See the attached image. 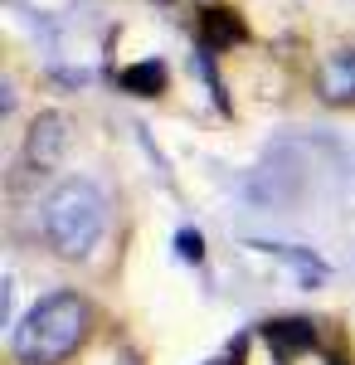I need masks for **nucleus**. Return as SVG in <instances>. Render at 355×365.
Listing matches in <instances>:
<instances>
[{"label": "nucleus", "mask_w": 355, "mask_h": 365, "mask_svg": "<svg viewBox=\"0 0 355 365\" xmlns=\"http://www.w3.org/2000/svg\"><path fill=\"white\" fill-rule=\"evenodd\" d=\"M98 331V307L83 287L34 297L10 331V365H68Z\"/></svg>", "instance_id": "f257e3e1"}, {"label": "nucleus", "mask_w": 355, "mask_h": 365, "mask_svg": "<svg viewBox=\"0 0 355 365\" xmlns=\"http://www.w3.org/2000/svg\"><path fill=\"white\" fill-rule=\"evenodd\" d=\"M108 195L88 175H63L34 200V229L49 258L58 263H88L108 239Z\"/></svg>", "instance_id": "f03ea898"}, {"label": "nucleus", "mask_w": 355, "mask_h": 365, "mask_svg": "<svg viewBox=\"0 0 355 365\" xmlns=\"http://www.w3.org/2000/svg\"><path fill=\"white\" fill-rule=\"evenodd\" d=\"M68 146H73V122H68V113H58V108L34 113L29 127H25V141H20V166H15L20 180H49L63 166Z\"/></svg>", "instance_id": "7ed1b4c3"}, {"label": "nucleus", "mask_w": 355, "mask_h": 365, "mask_svg": "<svg viewBox=\"0 0 355 365\" xmlns=\"http://www.w3.org/2000/svg\"><path fill=\"white\" fill-rule=\"evenodd\" d=\"M317 98L326 108H355V49H331L317 63Z\"/></svg>", "instance_id": "20e7f679"}]
</instances>
